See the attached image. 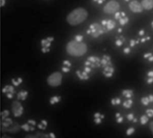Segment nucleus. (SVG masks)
<instances>
[{"instance_id":"nucleus-1","label":"nucleus","mask_w":153,"mask_h":138,"mask_svg":"<svg viewBox=\"0 0 153 138\" xmlns=\"http://www.w3.org/2000/svg\"><path fill=\"white\" fill-rule=\"evenodd\" d=\"M88 17V12L82 8V7H79L74 9V11H72L66 17L67 22L70 25H78L82 22H83Z\"/></svg>"},{"instance_id":"nucleus-2","label":"nucleus","mask_w":153,"mask_h":138,"mask_svg":"<svg viewBox=\"0 0 153 138\" xmlns=\"http://www.w3.org/2000/svg\"><path fill=\"white\" fill-rule=\"evenodd\" d=\"M87 45L82 41L72 40L66 45V51L69 55L74 57H81L83 56L87 52Z\"/></svg>"},{"instance_id":"nucleus-3","label":"nucleus","mask_w":153,"mask_h":138,"mask_svg":"<svg viewBox=\"0 0 153 138\" xmlns=\"http://www.w3.org/2000/svg\"><path fill=\"white\" fill-rule=\"evenodd\" d=\"M119 7H120V4L117 0H110L105 4L103 11H104V13H106L108 14H112V13H117L119 10Z\"/></svg>"},{"instance_id":"nucleus-4","label":"nucleus","mask_w":153,"mask_h":138,"mask_svg":"<svg viewBox=\"0 0 153 138\" xmlns=\"http://www.w3.org/2000/svg\"><path fill=\"white\" fill-rule=\"evenodd\" d=\"M87 32H88V34L91 35L92 37L97 38V37L100 36L101 34H103L105 32V30H104V28H103V26L101 24L94 22V23L90 25V28H89Z\"/></svg>"},{"instance_id":"nucleus-5","label":"nucleus","mask_w":153,"mask_h":138,"mask_svg":"<svg viewBox=\"0 0 153 138\" xmlns=\"http://www.w3.org/2000/svg\"><path fill=\"white\" fill-rule=\"evenodd\" d=\"M62 75L61 73L59 72H55L53 74H51L48 79H47V82H48V84L52 86V87H57L59 86L61 84H62Z\"/></svg>"},{"instance_id":"nucleus-6","label":"nucleus","mask_w":153,"mask_h":138,"mask_svg":"<svg viewBox=\"0 0 153 138\" xmlns=\"http://www.w3.org/2000/svg\"><path fill=\"white\" fill-rule=\"evenodd\" d=\"M12 111L14 117H20L23 112V108L19 101H14L12 104Z\"/></svg>"},{"instance_id":"nucleus-7","label":"nucleus","mask_w":153,"mask_h":138,"mask_svg":"<svg viewBox=\"0 0 153 138\" xmlns=\"http://www.w3.org/2000/svg\"><path fill=\"white\" fill-rule=\"evenodd\" d=\"M129 8L133 13H142L143 8L141 3L137 0H133L129 3Z\"/></svg>"},{"instance_id":"nucleus-8","label":"nucleus","mask_w":153,"mask_h":138,"mask_svg":"<svg viewBox=\"0 0 153 138\" xmlns=\"http://www.w3.org/2000/svg\"><path fill=\"white\" fill-rule=\"evenodd\" d=\"M115 18L117 19V20H118V22H119V23L121 24V25H126L128 22H129V18H128V16L126 14V13H124V12H117V13H115Z\"/></svg>"},{"instance_id":"nucleus-9","label":"nucleus","mask_w":153,"mask_h":138,"mask_svg":"<svg viewBox=\"0 0 153 138\" xmlns=\"http://www.w3.org/2000/svg\"><path fill=\"white\" fill-rule=\"evenodd\" d=\"M101 25L103 26L105 32L110 30H113L116 27V22L114 20H103L101 22Z\"/></svg>"},{"instance_id":"nucleus-10","label":"nucleus","mask_w":153,"mask_h":138,"mask_svg":"<svg viewBox=\"0 0 153 138\" xmlns=\"http://www.w3.org/2000/svg\"><path fill=\"white\" fill-rule=\"evenodd\" d=\"M87 66H89L90 67H98V66H100L101 65V61L98 58V57H91L87 63H86Z\"/></svg>"},{"instance_id":"nucleus-11","label":"nucleus","mask_w":153,"mask_h":138,"mask_svg":"<svg viewBox=\"0 0 153 138\" xmlns=\"http://www.w3.org/2000/svg\"><path fill=\"white\" fill-rule=\"evenodd\" d=\"M115 72V68L113 66V65H110V66H105L104 67V71H103V74L106 77H111L113 75Z\"/></svg>"},{"instance_id":"nucleus-12","label":"nucleus","mask_w":153,"mask_h":138,"mask_svg":"<svg viewBox=\"0 0 153 138\" xmlns=\"http://www.w3.org/2000/svg\"><path fill=\"white\" fill-rule=\"evenodd\" d=\"M141 4L143 9L152 10L153 8V0H142Z\"/></svg>"},{"instance_id":"nucleus-13","label":"nucleus","mask_w":153,"mask_h":138,"mask_svg":"<svg viewBox=\"0 0 153 138\" xmlns=\"http://www.w3.org/2000/svg\"><path fill=\"white\" fill-rule=\"evenodd\" d=\"M100 61H101V65H102L104 67L112 65V63H111V58L109 57V56H107V55H105V56L102 57V59H101Z\"/></svg>"},{"instance_id":"nucleus-14","label":"nucleus","mask_w":153,"mask_h":138,"mask_svg":"<svg viewBox=\"0 0 153 138\" xmlns=\"http://www.w3.org/2000/svg\"><path fill=\"white\" fill-rule=\"evenodd\" d=\"M122 95H123L124 97L127 98V99H130V98L133 97L134 92H133L132 90H124V91L122 92Z\"/></svg>"},{"instance_id":"nucleus-15","label":"nucleus","mask_w":153,"mask_h":138,"mask_svg":"<svg viewBox=\"0 0 153 138\" xmlns=\"http://www.w3.org/2000/svg\"><path fill=\"white\" fill-rule=\"evenodd\" d=\"M125 41H126V39H125L123 36H119V37L117 39V40H116V45H117V47H120V46H122V45L125 43Z\"/></svg>"},{"instance_id":"nucleus-16","label":"nucleus","mask_w":153,"mask_h":138,"mask_svg":"<svg viewBox=\"0 0 153 138\" xmlns=\"http://www.w3.org/2000/svg\"><path fill=\"white\" fill-rule=\"evenodd\" d=\"M132 105H133V101H132L131 99H128V100L125 101V102H124V107H125V108L129 109V108H131Z\"/></svg>"},{"instance_id":"nucleus-17","label":"nucleus","mask_w":153,"mask_h":138,"mask_svg":"<svg viewBox=\"0 0 153 138\" xmlns=\"http://www.w3.org/2000/svg\"><path fill=\"white\" fill-rule=\"evenodd\" d=\"M148 84H152L153 83V71H150L148 73V79H147Z\"/></svg>"},{"instance_id":"nucleus-18","label":"nucleus","mask_w":153,"mask_h":138,"mask_svg":"<svg viewBox=\"0 0 153 138\" xmlns=\"http://www.w3.org/2000/svg\"><path fill=\"white\" fill-rule=\"evenodd\" d=\"M150 102H151V101H150L149 97H143L142 98V103L143 105H149Z\"/></svg>"},{"instance_id":"nucleus-19","label":"nucleus","mask_w":153,"mask_h":138,"mask_svg":"<svg viewBox=\"0 0 153 138\" xmlns=\"http://www.w3.org/2000/svg\"><path fill=\"white\" fill-rule=\"evenodd\" d=\"M148 120H149V118H148L146 115L142 116V118H141V119H140V121H141V123H142L143 125H145V124L148 122Z\"/></svg>"},{"instance_id":"nucleus-20","label":"nucleus","mask_w":153,"mask_h":138,"mask_svg":"<svg viewBox=\"0 0 153 138\" xmlns=\"http://www.w3.org/2000/svg\"><path fill=\"white\" fill-rule=\"evenodd\" d=\"M116 119H117V123H121L124 119V118L122 117V115L120 113H117L116 114Z\"/></svg>"},{"instance_id":"nucleus-21","label":"nucleus","mask_w":153,"mask_h":138,"mask_svg":"<svg viewBox=\"0 0 153 138\" xmlns=\"http://www.w3.org/2000/svg\"><path fill=\"white\" fill-rule=\"evenodd\" d=\"M144 57L147 58L150 62H152L153 61V55L152 53H146V54H144Z\"/></svg>"},{"instance_id":"nucleus-22","label":"nucleus","mask_w":153,"mask_h":138,"mask_svg":"<svg viewBox=\"0 0 153 138\" xmlns=\"http://www.w3.org/2000/svg\"><path fill=\"white\" fill-rule=\"evenodd\" d=\"M120 102H121V100L119 98H115L111 101V103L113 105H118V104H120Z\"/></svg>"},{"instance_id":"nucleus-23","label":"nucleus","mask_w":153,"mask_h":138,"mask_svg":"<svg viewBox=\"0 0 153 138\" xmlns=\"http://www.w3.org/2000/svg\"><path fill=\"white\" fill-rule=\"evenodd\" d=\"M134 133V128H130L129 129H127V131H126V135L127 136H131V135H133Z\"/></svg>"},{"instance_id":"nucleus-24","label":"nucleus","mask_w":153,"mask_h":138,"mask_svg":"<svg viewBox=\"0 0 153 138\" xmlns=\"http://www.w3.org/2000/svg\"><path fill=\"white\" fill-rule=\"evenodd\" d=\"M146 113H147V117L148 118H152L153 117V110H148L147 111H146Z\"/></svg>"},{"instance_id":"nucleus-25","label":"nucleus","mask_w":153,"mask_h":138,"mask_svg":"<svg viewBox=\"0 0 153 138\" xmlns=\"http://www.w3.org/2000/svg\"><path fill=\"white\" fill-rule=\"evenodd\" d=\"M138 42H140V40H131V41H130V46L131 47H134V46H135Z\"/></svg>"},{"instance_id":"nucleus-26","label":"nucleus","mask_w":153,"mask_h":138,"mask_svg":"<svg viewBox=\"0 0 153 138\" xmlns=\"http://www.w3.org/2000/svg\"><path fill=\"white\" fill-rule=\"evenodd\" d=\"M124 53H125V54H129V53H130V48H126L124 49Z\"/></svg>"},{"instance_id":"nucleus-27","label":"nucleus","mask_w":153,"mask_h":138,"mask_svg":"<svg viewBox=\"0 0 153 138\" xmlns=\"http://www.w3.org/2000/svg\"><path fill=\"white\" fill-rule=\"evenodd\" d=\"M127 119H128L129 120H133V119H134V117L133 114H129V115L127 116Z\"/></svg>"},{"instance_id":"nucleus-28","label":"nucleus","mask_w":153,"mask_h":138,"mask_svg":"<svg viewBox=\"0 0 153 138\" xmlns=\"http://www.w3.org/2000/svg\"><path fill=\"white\" fill-rule=\"evenodd\" d=\"M150 39H151L150 37H145V38H143L140 41H141V42H144V41H146V40H150Z\"/></svg>"},{"instance_id":"nucleus-29","label":"nucleus","mask_w":153,"mask_h":138,"mask_svg":"<svg viewBox=\"0 0 153 138\" xmlns=\"http://www.w3.org/2000/svg\"><path fill=\"white\" fill-rule=\"evenodd\" d=\"M150 129H151V131H152V133L153 135V121H152L150 123Z\"/></svg>"},{"instance_id":"nucleus-30","label":"nucleus","mask_w":153,"mask_h":138,"mask_svg":"<svg viewBox=\"0 0 153 138\" xmlns=\"http://www.w3.org/2000/svg\"><path fill=\"white\" fill-rule=\"evenodd\" d=\"M143 34H144V30H142V31H139V35L140 36H143Z\"/></svg>"},{"instance_id":"nucleus-31","label":"nucleus","mask_w":153,"mask_h":138,"mask_svg":"<svg viewBox=\"0 0 153 138\" xmlns=\"http://www.w3.org/2000/svg\"><path fill=\"white\" fill-rule=\"evenodd\" d=\"M95 1H97V2H99V3L100 4V3H102V2H103L104 0H95Z\"/></svg>"},{"instance_id":"nucleus-32","label":"nucleus","mask_w":153,"mask_h":138,"mask_svg":"<svg viewBox=\"0 0 153 138\" xmlns=\"http://www.w3.org/2000/svg\"><path fill=\"white\" fill-rule=\"evenodd\" d=\"M2 138H12V137H6V136H4V137H2Z\"/></svg>"},{"instance_id":"nucleus-33","label":"nucleus","mask_w":153,"mask_h":138,"mask_svg":"<svg viewBox=\"0 0 153 138\" xmlns=\"http://www.w3.org/2000/svg\"><path fill=\"white\" fill-rule=\"evenodd\" d=\"M152 28H153V22H152Z\"/></svg>"},{"instance_id":"nucleus-34","label":"nucleus","mask_w":153,"mask_h":138,"mask_svg":"<svg viewBox=\"0 0 153 138\" xmlns=\"http://www.w3.org/2000/svg\"><path fill=\"white\" fill-rule=\"evenodd\" d=\"M126 1H127V2H128V1H129V0H126Z\"/></svg>"}]
</instances>
